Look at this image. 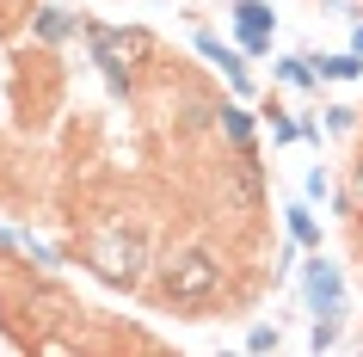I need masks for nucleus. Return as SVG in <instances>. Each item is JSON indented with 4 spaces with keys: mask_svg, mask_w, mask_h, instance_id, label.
<instances>
[{
    "mask_svg": "<svg viewBox=\"0 0 363 357\" xmlns=\"http://www.w3.org/2000/svg\"><path fill=\"white\" fill-rule=\"evenodd\" d=\"M216 290H222V265H216L210 246H179L160 259L154 296L167 308H203V302H216Z\"/></svg>",
    "mask_w": 363,
    "mask_h": 357,
    "instance_id": "obj_1",
    "label": "nucleus"
},
{
    "mask_svg": "<svg viewBox=\"0 0 363 357\" xmlns=\"http://www.w3.org/2000/svg\"><path fill=\"white\" fill-rule=\"evenodd\" d=\"M86 43H93V62L111 75L117 93H130V80L142 62H154V38L148 31H117V25H86Z\"/></svg>",
    "mask_w": 363,
    "mask_h": 357,
    "instance_id": "obj_2",
    "label": "nucleus"
},
{
    "mask_svg": "<svg viewBox=\"0 0 363 357\" xmlns=\"http://www.w3.org/2000/svg\"><path fill=\"white\" fill-rule=\"evenodd\" d=\"M234 25H240V43H247V50H265L271 6H265V0H240V6H234Z\"/></svg>",
    "mask_w": 363,
    "mask_h": 357,
    "instance_id": "obj_3",
    "label": "nucleus"
},
{
    "mask_svg": "<svg viewBox=\"0 0 363 357\" xmlns=\"http://www.w3.org/2000/svg\"><path fill=\"white\" fill-rule=\"evenodd\" d=\"M197 50H203V56H210L216 68H228V80H234V87H247V62L234 56V50H222L216 38H197Z\"/></svg>",
    "mask_w": 363,
    "mask_h": 357,
    "instance_id": "obj_4",
    "label": "nucleus"
},
{
    "mask_svg": "<svg viewBox=\"0 0 363 357\" xmlns=\"http://www.w3.org/2000/svg\"><path fill=\"white\" fill-rule=\"evenodd\" d=\"M314 302H320L326 314L339 308V271H333V265H314Z\"/></svg>",
    "mask_w": 363,
    "mask_h": 357,
    "instance_id": "obj_5",
    "label": "nucleus"
},
{
    "mask_svg": "<svg viewBox=\"0 0 363 357\" xmlns=\"http://www.w3.org/2000/svg\"><path fill=\"white\" fill-rule=\"evenodd\" d=\"M222 130L234 136V148H247V142H252V117L240 111V105H228V111H222Z\"/></svg>",
    "mask_w": 363,
    "mask_h": 357,
    "instance_id": "obj_6",
    "label": "nucleus"
},
{
    "mask_svg": "<svg viewBox=\"0 0 363 357\" xmlns=\"http://www.w3.org/2000/svg\"><path fill=\"white\" fill-rule=\"evenodd\" d=\"M38 31H43V38H68L74 25H68V13H56V6H43V13H38Z\"/></svg>",
    "mask_w": 363,
    "mask_h": 357,
    "instance_id": "obj_7",
    "label": "nucleus"
},
{
    "mask_svg": "<svg viewBox=\"0 0 363 357\" xmlns=\"http://www.w3.org/2000/svg\"><path fill=\"white\" fill-rule=\"evenodd\" d=\"M314 68H326L333 80H351V75L363 68V62H357V56H326V62H314Z\"/></svg>",
    "mask_w": 363,
    "mask_h": 357,
    "instance_id": "obj_8",
    "label": "nucleus"
},
{
    "mask_svg": "<svg viewBox=\"0 0 363 357\" xmlns=\"http://www.w3.org/2000/svg\"><path fill=\"white\" fill-rule=\"evenodd\" d=\"M289 234H296V241H314V216H308L302 204L289 209Z\"/></svg>",
    "mask_w": 363,
    "mask_h": 357,
    "instance_id": "obj_9",
    "label": "nucleus"
},
{
    "mask_svg": "<svg viewBox=\"0 0 363 357\" xmlns=\"http://www.w3.org/2000/svg\"><path fill=\"white\" fill-rule=\"evenodd\" d=\"M247 345H252V351H271V345H277V326H259V333H252Z\"/></svg>",
    "mask_w": 363,
    "mask_h": 357,
    "instance_id": "obj_10",
    "label": "nucleus"
},
{
    "mask_svg": "<svg viewBox=\"0 0 363 357\" xmlns=\"http://www.w3.org/2000/svg\"><path fill=\"white\" fill-rule=\"evenodd\" d=\"M284 68V80H296V87H308V62H277Z\"/></svg>",
    "mask_w": 363,
    "mask_h": 357,
    "instance_id": "obj_11",
    "label": "nucleus"
},
{
    "mask_svg": "<svg viewBox=\"0 0 363 357\" xmlns=\"http://www.w3.org/2000/svg\"><path fill=\"white\" fill-rule=\"evenodd\" d=\"M357 56H363V25H357Z\"/></svg>",
    "mask_w": 363,
    "mask_h": 357,
    "instance_id": "obj_12",
    "label": "nucleus"
}]
</instances>
